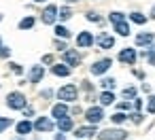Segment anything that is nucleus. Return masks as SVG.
I'll use <instances>...</instances> for the list:
<instances>
[{"instance_id":"nucleus-40","label":"nucleus","mask_w":155,"mask_h":140,"mask_svg":"<svg viewBox=\"0 0 155 140\" xmlns=\"http://www.w3.org/2000/svg\"><path fill=\"white\" fill-rule=\"evenodd\" d=\"M51 96H53L51 89H45V91H43V98H51Z\"/></svg>"},{"instance_id":"nucleus-1","label":"nucleus","mask_w":155,"mask_h":140,"mask_svg":"<svg viewBox=\"0 0 155 140\" xmlns=\"http://www.w3.org/2000/svg\"><path fill=\"white\" fill-rule=\"evenodd\" d=\"M7 106L13 108V110H24L28 106V100H26V96L21 91H11L7 96Z\"/></svg>"},{"instance_id":"nucleus-21","label":"nucleus","mask_w":155,"mask_h":140,"mask_svg":"<svg viewBox=\"0 0 155 140\" xmlns=\"http://www.w3.org/2000/svg\"><path fill=\"white\" fill-rule=\"evenodd\" d=\"M58 17H60L62 21H66V19L72 17V11H70L68 7H62V9H58Z\"/></svg>"},{"instance_id":"nucleus-29","label":"nucleus","mask_w":155,"mask_h":140,"mask_svg":"<svg viewBox=\"0 0 155 140\" xmlns=\"http://www.w3.org/2000/svg\"><path fill=\"white\" fill-rule=\"evenodd\" d=\"M123 98L134 100V98H136V87H125V89H123Z\"/></svg>"},{"instance_id":"nucleus-30","label":"nucleus","mask_w":155,"mask_h":140,"mask_svg":"<svg viewBox=\"0 0 155 140\" xmlns=\"http://www.w3.org/2000/svg\"><path fill=\"white\" fill-rule=\"evenodd\" d=\"M130 119H132V123H136V125H138V123H142V115H140L138 110H136V112H132V115H130Z\"/></svg>"},{"instance_id":"nucleus-12","label":"nucleus","mask_w":155,"mask_h":140,"mask_svg":"<svg viewBox=\"0 0 155 140\" xmlns=\"http://www.w3.org/2000/svg\"><path fill=\"white\" fill-rule=\"evenodd\" d=\"M94 134H98V132H96V125H91V123L85 127H77V132H74L77 138H91Z\"/></svg>"},{"instance_id":"nucleus-43","label":"nucleus","mask_w":155,"mask_h":140,"mask_svg":"<svg viewBox=\"0 0 155 140\" xmlns=\"http://www.w3.org/2000/svg\"><path fill=\"white\" fill-rule=\"evenodd\" d=\"M34 2H45V0H34Z\"/></svg>"},{"instance_id":"nucleus-8","label":"nucleus","mask_w":155,"mask_h":140,"mask_svg":"<svg viewBox=\"0 0 155 140\" xmlns=\"http://www.w3.org/2000/svg\"><path fill=\"white\" fill-rule=\"evenodd\" d=\"M119 62H123V64L132 66V64L136 62V49H130V47L121 49V51H119Z\"/></svg>"},{"instance_id":"nucleus-18","label":"nucleus","mask_w":155,"mask_h":140,"mask_svg":"<svg viewBox=\"0 0 155 140\" xmlns=\"http://www.w3.org/2000/svg\"><path fill=\"white\" fill-rule=\"evenodd\" d=\"M32 129H34V127H32V123H30L28 119H24V121L17 123V134H19V136H26V134H30Z\"/></svg>"},{"instance_id":"nucleus-31","label":"nucleus","mask_w":155,"mask_h":140,"mask_svg":"<svg viewBox=\"0 0 155 140\" xmlns=\"http://www.w3.org/2000/svg\"><path fill=\"white\" fill-rule=\"evenodd\" d=\"M147 110L151 115H155V98H149V104H147Z\"/></svg>"},{"instance_id":"nucleus-15","label":"nucleus","mask_w":155,"mask_h":140,"mask_svg":"<svg viewBox=\"0 0 155 140\" xmlns=\"http://www.w3.org/2000/svg\"><path fill=\"white\" fill-rule=\"evenodd\" d=\"M153 41H155L153 32H142V34L136 36V45H138V47H142V45H151Z\"/></svg>"},{"instance_id":"nucleus-7","label":"nucleus","mask_w":155,"mask_h":140,"mask_svg":"<svg viewBox=\"0 0 155 140\" xmlns=\"http://www.w3.org/2000/svg\"><path fill=\"white\" fill-rule=\"evenodd\" d=\"M64 62H66V66H79L81 64V55H79V51L77 49H66L64 51Z\"/></svg>"},{"instance_id":"nucleus-10","label":"nucleus","mask_w":155,"mask_h":140,"mask_svg":"<svg viewBox=\"0 0 155 140\" xmlns=\"http://www.w3.org/2000/svg\"><path fill=\"white\" fill-rule=\"evenodd\" d=\"M77 45H79L81 49L91 47V45H94V34H91V32H81V34L77 36Z\"/></svg>"},{"instance_id":"nucleus-23","label":"nucleus","mask_w":155,"mask_h":140,"mask_svg":"<svg viewBox=\"0 0 155 140\" xmlns=\"http://www.w3.org/2000/svg\"><path fill=\"white\" fill-rule=\"evenodd\" d=\"M55 36L58 38H70V30L64 26H55Z\"/></svg>"},{"instance_id":"nucleus-38","label":"nucleus","mask_w":155,"mask_h":140,"mask_svg":"<svg viewBox=\"0 0 155 140\" xmlns=\"http://www.w3.org/2000/svg\"><path fill=\"white\" fill-rule=\"evenodd\" d=\"M24 115H26V117H32V115H34V110H32V108H28V106H26V108H24Z\"/></svg>"},{"instance_id":"nucleus-28","label":"nucleus","mask_w":155,"mask_h":140,"mask_svg":"<svg viewBox=\"0 0 155 140\" xmlns=\"http://www.w3.org/2000/svg\"><path fill=\"white\" fill-rule=\"evenodd\" d=\"M100 85H102V89H113V87H115V79L106 77V79H102V81H100Z\"/></svg>"},{"instance_id":"nucleus-16","label":"nucleus","mask_w":155,"mask_h":140,"mask_svg":"<svg viewBox=\"0 0 155 140\" xmlns=\"http://www.w3.org/2000/svg\"><path fill=\"white\" fill-rule=\"evenodd\" d=\"M51 72L55 77H68L70 74V66H66V64H53L51 66Z\"/></svg>"},{"instance_id":"nucleus-19","label":"nucleus","mask_w":155,"mask_h":140,"mask_svg":"<svg viewBox=\"0 0 155 140\" xmlns=\"http://www.w3.org/2000/svg\"><path fill=\"white\" fill-rule=\"evenodd\" d=\"M115 32L119 34V36H130V26H127V21L123 19V21H117L115 24Z\"/></svg>"},{"instance_id":"nucleus-6","label":"nucleus","mask_w":155,"mask_h":140,"mask_svg":"<svg viewBox=\"0 0 155 140\" xmlns=\"http://www.w3.org/2000/svg\"><path fill=\"white\" fill-rule=\"evenodd\" d=\"M32 127H34L36 132H51L55 125H53V121H51L49 117H36V121L32 123Z\"/></svg>"},{"instance_id":"nucleus-32","label":"nucleus","mask_w":155,"mask_h":140,"mask_svg":"<svg viewBox=\"0 0 155 140\" xmlns=\"http://www.w3.org/2000/svg\"><path fill=\"white\" fill-rule=\"evenodd\" d=\"M85 17H87L89 21H100V17H98V13H94V11H89V13H87Z\"/></svg>"},{"instance_id":"nucleus-45","label":"nucleus","mask_w":155,"mask_h":140,"mask_svg":"<svg viewBox=\"0 0 155 140\" xmlns=\"http://www.w3.org/2000/svg\"><path fill=\"white\" fill-rule=\"evenodd\" d=\"M70 2H77V0H70Z\"/></svg>"},{"instance_id":"nucleus-3","label":"nucleus","mask_w":155,"mask_h":140,"mask_svg":"<svg viewBox=\"0 0 155 140\" xmlns=\"http://www.w3.org/2000/svg\"><path fill=\"white\" fill-rule=\"evenodd\" d=\"M85 119H87L91 125L100 123V121L104 119V110H102V106H91V108H87V110H85Z\"/></svg>"},{"instance_id":"nucleus-47","label":"nucleus","mask_w":155,"mask_h":140,"mask_svg":"<svg viewBox=\"0 0 155 140\" xmlns=\"http://www.w3.org/2000/svg\"><path fill=\"white\" fill-rule=\"evenodd\" d=\"M0 47H2V43H0Z\"/></svg>"},{"instance_id":"nucleus-22","label":"nucleus","mask_w":155,"mask_h":140,"mask_svg":"<svg viewBox=\"0 0 155 140\" xmlns=\"http://www.w3.org/2000/svg\"><path fill=\"white\" fill-rule=\"evenodd\" d=\"M34 21H36L34 17H24V19L19 21V30H30V28L34 26Z\"/></svg>"},{"instance_id":"nucleus-25","label":"nucleus","mask_w":155,"mask_h":140,"mask_svg":"<svg viewBox=\"0 0 155 140\" xmlns=\"http://www.w3.org/2000/svg\"><path fill=\"white\" fill-rule=\"evenodd\" d=\"M110 119H113V123H117V125H119V123H123V121L127 119V115H125L123 110H119V112H115V115H113Z\"/></svg>"},{"instance_id":"nucleus-26","label":"nucleus","mask_w":155,"mask_h":140,"mask_svg":"<svg viewBox=\"0 0 155 140\" xmlns=\"http://www.w3.org/2000/svg\"><path fill=\"white\" fill-rule=\"evenodd\" d=\"M11 125H13V121L9 117H0V134H2L7 127H11Z\"/></svg>"},{"instance_id":"nucleus-5","label":"nucleus","mask_w":155,"mask_h":140,"mask_svg":"<svg viewBox=\"0 0 155 140\" xmlns=\"http://www.w3.org/2000/svg\"><path fill=\"white\" fill-rule=\"evenodd\" d=\"M110 66H113V60L110 57H104V60H98L96 64H91L89 70H91V74H104Z\"/></svg>"},{"instance_id":"nucleus-44","label":"nucleus","mask_w":155,"mask_h":140,"mask_svg":"<svg viewBox=\"0 0 155 140\" xmlns=\"http://www.w3.org/2000/svg\"><path fill=\"white\" fill-rule=\"evenodd\" d=\"M15 140H24V138H15Z\"/></svg>"},{"instance_id":"nucleus-41","label":"nucleus","mask_w":155,"mask_h":140,"mask_svg":"<svg viewBox=\"0 0 155 140\" xmlns=\"http://www.w3.org/2000/svg\"><path fill=\"white\" fill-rule=\"evenodd\" d=\"M53 140H66V136H64V134H58V136H55Z\"/></svg>"},{"instance_id":"nucleus-17","label":"nucleus","mask_w":155,"mask_h":140,"mask_svg":"<svg viewBox=\"0 0 155 140\" xmlns=\"http://www.w3.org/2000/svg\"><path fill=\"white\" fill-rule=\"evenodd\" d=\"M58 127H60V132H70L74 127V123L70 117H62V119H58Z\"/></svg>"},{"instance_id":"nucleus-39","label":"nucleus","mask_w":155,"mask_h":140,"mask_svg":"<svg viewBox=\"0 0 155 140\" xmlns=\"http://www.w3.org/2000/svg\"><path fill=\"white\" fill-rule=\"evenodd\" d=\"M55 47H58V49H60V51H66V45H64V43H60V41H58V43H55Z\"/></svg>"},{"instance_id":"nucleus-33","label":"nucleus","mask_w":155,"mask_h":140,"mask_svg":"<svg viewBox=\"0 0 155 140\" xmlns=\"http://www.w3.org/2000/svg\"><path fill=\"white\" fill-rule=\"evenodd\" d=\"M9 66H11V70H13L15 74H21V72H24V68H21L19 64H9Z\"/></svg>"},{"instance_id":"nucleus-42","label":"nucleus","mask_w":155,"mask_h":140,"mask_svg":"<svg viewBox=\"0 0 155 140\" xmlns=\"http://www.w3.org/2000/svg\"><path fill=\"white\" fill-rule=\"evenodd\" d=\"M151 17L155 19V5H153V9H151Z\"/></svg>"},{"instance_id":"nucleus-4","label":"nucleus","mask_w":155,"mask_h":140,"mask_svg":"<svg viewBox=\"0 0 155 140\" xmlns=\"http://www.w3.org/2000/svg\"><path fill=\"white\" fill-rule=\"evenodd\" d=\"M127 132L125 129H104L100 132V140H125Z\"/></svg>"},{"instance_id":"nucleus-36","label":"nucleus","mask_w":155,"mask_h":140,"mask_svg":"<svg viewBox=\"0 0 155 140\" xmlns=\"http://www.w3.org/2000/svg\"><path fill=\"white\" fill-rule=\"evenodd\" d=\"M117 108H119V110H130V104H127V102H119Z\"/></svg>"},{"instance_id":"nucleus-20","label":"nucleus","mask_w":155,"mask_h":140,"mask_svg":"<svg viewBox=\"0 0 155 140\" xmlns=\"http://www.w3.org/2000/svg\"><path fill=\"white\" fill-rule=\"evenodd\" d=\"M113 102H115L113 91H108V89H106V91H102V93H100V104H102V106H110Z\"/></svg>"},{"instance_id":"nucleus-35","label":"nucleus","mask_w":155,"mask_h":140,"mask_svg":"<svg viewBox=\"0 0 155 140\" xmlns=\"http://www.w3.org/2000/svg\"><path fill=\"white\" fill-rule=\"evenodd\" d=\"M134 108H136V110L142 108V100H140V98H134Z\"/></svg>"},{"instance_id":"nucleus-14","label":"nucleus","mask_w":155,"mask_h":140,"mask_svg":"<svg viewBox=\"0 0 155 140\" xmlns=\"http://www.w3.org/2000/svg\"><path fill=\"white\" fill-rule=\"evenodd\" d=\"M43 77H45V68L43 66H32V70H30V83H41Z\"/></svg>"},{"instance_id":"nucleus-46","label":"nucleus","mask_w":155,"mask_h":140,"mask_svg":"<svg viewBox=\"0 0 155 140\" xmlns=\"http://www.w3.org/2000/svg\"><path fill=\"white\" fill-rule=\"evenodd\" d=\"M0 19H2V15H0Z\"/></svg>"},{"instance_id":"nucleus-37","label":"nucleus","mask_w":155,"mask_h":140,"mask_svg":"<svg viewBox=\"0 0 155 140\" xmlns=\"http://www.w3.org/2000/svg\"><path fill=\"white\" fill-rule=\"evenodd\" d=\"M51 62H53V55H45L43 57V64H51Z\"/></svg>"},{"instance_id":"nucleus-27","label":"nucleus","mask_w":155,"mask_h":140,"mask_svg":"<svg viewBox=\"0 0 155 140\" xmlns=\"http://www.w3.org/2000/svg\"><path fill=\"white\" fill-rule=\"evenodd\" d=\"M108 19H110L113 24H117V21H123V19H125V15H123V13H119V11H113V13L108 15Z\"/></svg>"},{"instance_id":"nucleus-11","label":"nucleus","mask_w":155,"mask_h":140,"mask_svg":"<svg viewBox=\"0 0 155 140\" xmlns=\"http://www.w3.org/2000/svg\"><path fill=\"white\" fill-rule=\"evenodd\" d=\"M68 106H66V102H62V104H55L53 108H51V117L53 119H62V117H68Z\"/></svg>"},{"instance_id":"nucleus-2","label":"nucleus","mask_w":155,"mask_h":140,"mask_svg":"<svg viewBox=\"0 0 155 140\" xmlns=\"http://www.w3.org/2000/svg\"><path fill=\"white\" fill-rule=\"evenodd\" d=\"M58 98L62 100V102H74L77 98H79V89H77V85H72V83H68V85H64L60 91H58Z\"/></svg>"},{"instance_id":"nucleus-34","label":"nucleus","mask_w":155,"mask_h":140,"mask_svg":"<svg viewBox=\"0 0 155 140\" xmlns=\"http://www.w3.org/2000/svg\"><path fill=\"white\" fill-rule=\"evenodd\" d=\"M11 55V49L9 47H0V57H9Z\"/></svg>"},{"instance_id":"nucleus-24","label":"nucleus","mask_w":155,"mask_h":140,"mask_svg":"<svg viewBox=\"0 0 155 140\" xmlns=\"http://www.w3.org/2000/svg\"><path fill=\"white\" fill-rule=\"evenodd\" d=\"M130 19H132L134 24H138V26H142V24H147V17H144L142 13H132V15H130Z\"/></svg>"},{"instance_id":"nucleus-9","label":"nucleus","mask_w":155,"mask_h":140,"mask_svg":"<svg viewBox=\"0 0 155 140\" xmlns=\"http://www.w3.org/2000/svg\"><path fill=\"white\" fill-rule=\"evenodd\" d=\"M55 19H58V7L55 5H49L45 11H43V24H55Z\"/></svg>"},{"instance_id":"nucleus-13","label":"nucleus","mask_w":155,"mask_h":140,"mask_svg":"<svg viewBox=\"0 0 155 140\" xmlns=\"http://www.w3.org/2000/svg\"><path fill=\"white\" fill-rule=\"evenodd\" d=\"M96 43L100 45V49H110V47H115V38H113L110 34H100V36L96 38Z\"/></svg>"}]
</instances>
